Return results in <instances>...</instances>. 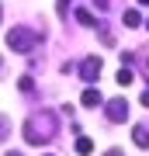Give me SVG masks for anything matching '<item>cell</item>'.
<instances>
[{"instance_id":"1","label":"cell","mask_w":149,"mask_h":156,"mask_svg":"<svg viewBox=\"0 0 149 156\" xmlns=\"http://www.w3.org/2000/svg\"><path fill=\"white\" fill-rule=\"evenodd\" d=\"M21 132H24V142L28 146H42V142H52L55 135H59V122H55L52 111H35L24 122Z\"/></svg>"},{"instance_id":"2","label":"cell","mask_w":149,"mask_h":156,"mask_svg":"<svg viewBox=\"0 0 149 156\" xmlns=\"http://www.w3.org/2000/svg\"><path fill=\"white\" fill-rule=\"evenodd\" d=\"M38 42H42V31H35V28H11L7 31V45H11L14 52H21V56L35 52Z\"/></svg>"},{"instance_id":"3","label":"cell","mask_w":149,"mask_h":156,"mask_svg":"<svg viewBox=\"0 0 149 156\" xmlns=\"http://www.w3.org/2000/svg\"><path fill=\"white\" fill-rule=\"evenodd\" d=\"M104 115H108V122H111V125H122V122H128V101H125V97L108 101Z\"/></svg>"},{"instance_id":"4","label":"cell","mask_w":149,"mask_h":156,"mask_svg":"<svg viewBox=\"0 0 149 156\" xmlns=\"http://www.w3.org/2000/svg\"><path fill=\"white\" fill-rule=\"evenodd\" d=\"M97 76H101V59L97 56H87L80 62V80L90 87V83H97Z\"/></svg>"},{"instance_id":"5","label":"cell","mask_w":149,"mask_h":156,"mask_svg":"<svg viewBox=\"0 0 149 156\" xmlns=\"http://www.w3.org/2000/svg\"><path fill=\"white\" fill-rule=\"evenodd\" d=\"M80 104H83V108H101V104H104V94H101V90H97L94 83H90L87 90H83V97H80Z\"/></svg>"},{"instance_id":"6","label":"cell","mask_w":149,"mask_h":156,"mask_svg":"<svg viewBox=\"0 0 149 156\" xmlns=\"http://www.w3.org/2000/svg\"><path fill=\"white\" fill-rule=\"evenodd\" d=\"M132 139H135L139 149H149V125H135L132 128Z\"/></svg>"},{"instance_id":"7","label":"cell","mask_w":149,"mask_h":156,"mask_svg":"<svg viewBox=\"0 0 149 156\" xmlns=\"http://www.w3.org/2000/svg\"><path fill=\"white\" fill-rule=\"evenodd\" d=\"M76 153H80V156H90V153H94V139L80 135V139H76Z\"/></svg>"},{"instance_id":"8","label":"cell","mask_w":149,"mask_h":156,"mask_svg":"<svg viewBox=\"0 0 149 156\" xmlns=\"http://www.w3.org/2000/svg\"><path fill=\"white\" fill-rule=\"evenodd\" d=\"M76 21H80V24H87V28H97V21H94V14H90V11H83V7H80V11H76Z\"/></svg>"},{"instance_id":"9","label":"cell","mask_w":149,"mask_h":156,"mask_svg":"<svg viewBox=\"0 0 149 156\" xmlns=\"http://www.w3.org/2000/svg\"><path fill=\"white\" fill-rule=\"evenodd\" d=\"M125 28H139V24H142V17H139V11H125Z\"/></svg>"},{"instance_id":"10","label":"cell","mask_w":149,"mask_h":156,"mask_svg":"<svg viewBox=\"0 0 149 156\" xmlns=\"http://www.w3.org/2000/svg\"><path fill=\"white\" fill-rule=\"evenodd\" d=\"M132 69H128V66H122V69H118V83H122V87H128V83H132Z\"/></svg>"},{"instance_id":"11","label":"cell","mask_w":149,"mask_h":156,"mask_svg":"<svg viewBox=\"0 0 149 156\" xmlns=\"http://www.w3.org/2000/svg\"><path fill=\"white\" fill-rule=\"evenodd\" d=\"M97 35H101V42H104L108 49H111V45H115V35H111V31L104 28V24H97Z\"/></svg>"},{"instance_id":"12","label":"cell","mask_w":149,"mask_h":156,"mask_svg":"<svg viewBox=\"0 0 149 156\" xmlns=\"http://www.w3.org/2000/svg\"><path fill=\"white\" fill-rule=\"evenodd\" d=\"M7 132H11V122H7V115H0V142L7 139Z\"/></svg>"},{"instance_id":"13","label":"cell","mask_w":149,"mask_h":156,"mask_svg":"<svg viewBox=\"0 0 149 156\" xmlns=\"http://www.w3.org/2000/svg\"><path fill=\"white\" fill-rule=\"evenodd\" d=\"M21 90H24V94H31V90H35V83H31V76H21Z\"/></svg>"},{"instance_id":"14","label":"cell","mask_w":149,"mask_h":156,"mask_svg":"<svg viewBox=\"0 0 149 156\" xmlns=\"http://www.w3.org/2000/svg\"><path fill=\"white\" fill-rule=\"evenodd\" d=\"M66 7H69V0H59V17H66Z\"/></svg>"},{"instance_id":"15","label":"cell","mask_w":149,"mask_h":156,"mask_svg":"<svg viewBox=\"0 0 149 156\" xmlns=\"http://www.w3.org/2000/svg\"><path fill=\"white\" fill-rule=\"evenodd\" d=\"M94 4L101 7V11H108V7H111V0H94Z\"/></svg>"},{"instance_id":"16","label":"cell","mask_w":149,"mask_h":156,"mask_svg":"<svg viewBox=\"0 0 149 156\" xmlns=\"http://www.w3.org/2000/svg\"><path fill=\"white\" fill-rule=\"evenodd\" d=\"M139 101H142V104L149 108V90H142V97H139Z\"/></svg>"},{"instance_id":"17","label":"cell","mask_w":149,"mask_h":156,"mask_svg":"<svg viewBox=\"0 0 149 156\" xmlns=\"http://www.w3.org/2000/svg\"><path fill=\"white\" fill-rule=\"evenodd\" d=\"M104 156H125V153H122V149H108Z\"/></svg>"},{"instance_id":"18","label":"cell","mask_w":149,"mask_h":156,"mask_svg":"<svg viewBox=\"0 0 149 156\" xmlns=\"http://www.w3.org/2000/svg\"><path fill=\"white\" fill-rule=\"evenodd\" d=\"M139 4H142V7H149V0H139Z\"/></svg>"},{"instance_id":"19","label":"cell","mask_w":149,"mask_h":156,"mask_svg":"<svg viewBox=\"0 0 149 156\" xmlns=\"http://www.w3.org/2000/svg\"><path fill=\"white\" fill-rule=\"evenodd\" d=\"M0 69H4V56H0Z\"/></svg>"},{"instance_id":"20","label":"cell","mask_w":149,"mask_h":156,"mask_svg":"<svg viewBox=\"0 0 149 156\" xmlns=\"http://www.w3.org/2000/svg\"><path fill=\"white\" fill-rule=\"evenodd\" d=\"M7 156H21V153H7Z\"/></svg>"},{"instance_id":"21","label":"cell","mask_w":149,"mask_h":156,"mask_svg":"<svg viewBox=\"0 0 149 156\" xmlns=\"http://www.w3.org/2000/svg\"><path fill=\"white\" fill-rule=\"evenodd\" d=\"M146 28H149V21H146Z\"/></svg>"}]
</instances>
